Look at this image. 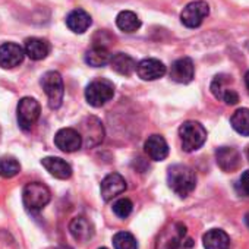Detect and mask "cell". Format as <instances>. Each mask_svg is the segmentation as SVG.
<instances>
[{"label": "cell", "mask_w": 249, "mask_h": 249, "mask_svg": "<svg viewBox=\"0 0 249 249\" xmlns=\"http://www.w3.org/2000/svg\"><path fill=\"white\" fill-rule=\"evenodd\" d=\"M114 249H138L135 236L129 231H119L113 236Z\"/></svg>", "instance_id": "4316f807"}, {"label": "cell", "mask_w": 249, "mask_h": 249, "mask_svg": "<svg viewBox=\"0 0 249 249\" xmlns=\"http://www.w3.org/2000/svg\"><path fill=\"white\" fill-rule=\"evenodd\" d=\"M248 159H249V148H248Z\"/></svg>", "instance_id": "836d02e7"}, {"label": "cell", "mask_w": 249, "mask_h": 249, "mask_svg": "<svg viewBox=\"0 0 249 249\" xmlns=\"http://www.w3.org/2000/svg\"><path fill=\"white\" fill-rule=\"evenodd\" d=\"M210 14V6L204 0H196L186 5L180 14V21L188 28H198Z\"/></svg>", "instance_id": "52a82bcc"}, {"label": "cell", "mask_w": 249, "mask_h": 249, "mask_svg": "<svg viewBox=\"0 0 249 249\" xmlns=\"http://www.w3.org/2000/svg\"><path fill=\"white\" fill-rule=\"evenodd\" d=\"M116 24H117L119 30H122L123 33H128V34H132V33L138 31L140 27H141L140 18L137 17V14H134L131 11L120 12L117 15V18H116Z\"/></svg>", "instance_id": "603a6c76"}, {"label": "cell", "mask_w": 249, "mask_h": 249, "mask_svg": "<svg viewBox=\"0 0 249 249\" xmlns=\"http://www.w3.org/2000/svg\"><path fill=\"white\" fill-rule=\"evenodd\" d=\"M101 196L104 201H111L117 195L126 191V180L122 178L119 173H110L107 175L101 182Z\"/></svg>", "instance_id": "8fae6325"}, {"label": "cell", "mask_w": 249, "mask_h": 249, "mask_svg": "<svg viewBox=\"0 0 249 249\" xmlns=\"http://www.w3.org/2000/svg\"><path fill=\"white\" fill-rule=\"evenodd\" d=\"M239 191L245 196H249V170H246L239 180Z\"/></svg>", "instance_id": "f546056e"}, {"label": "cell", "mask_w": 249, "mask_h": 249, "mask_svg": "<svg viewBox=\"0 0 249 249\" xmlns=\"http://www.w3.org/2000/svg\"><path fill=\"white\" fill-rule=\"evenodd\" d=\"M245 85H246V88H248V91H249V71H248L246 75H245Z\"/></svg>", "instance_id": "4dcf8cb0"}, {"label": "cell", "mask_w": 249, "mask_h": 249, "mask_svg": "<svg viewBox=\"0 0 249 249\" xmlns=\"http://www.w3.org/2000/svg\"><path fill=\"white\" fill-rule=\"evenodd\" d=\"M145 153L154 161H163L169 156V145L161 135H151L145 141Z\"/></svg>", "instance_id": "9a60e30c"}, {"label": "cell", "mask_w": 249, "mask_h": 249, "mask_svg": "<svg viewBox=\"0 0 249 249\" xmlns=\"http://www.w3.org/2000/svg\"><path fill=\"white\" fill-rule=\"evenodd\" d=\"M186 227L182 223L169 224L157 239V249H178L183 245Z\"/></svg>", "instance_id": "ba28073f"}, {"label": "cell", "mask_w": 249, "mask_h": 249, "mask_svg": "<svg viewBox=\"0 0 249 249\" xmlns=\"http://www.w3.org/2000/svg\"><path fill=\"white\" fill-rule=\"evenodd\" d=\"M179 137L182 142V148L186 153H192L199 150L207 141V131L199 122H185L179 128Z\"/></svg>", "instance_id": "7a4b0ae2"}, {"label": "cell", "mask_w": 249, "mask_h": 249, "mask_svg": "<svg viewBox=\"0 0 249 249\" xmlns=\"http://www.w3.org/2000/svg\"><path fill=\"white\" fill-rule=\"evenodd\" d=\"M66 25L75 34H82V33H85L89 28V25H91V17L84 9H73L66 17Z\"/></svg>", "instance_id": "ffe728a7"}, {"label": "cell", "mask_w": 249, "mask_h": 249, "mask_svg": "<svg viewBox=\"0 0 249 249\" xmlns=\"http://www.w3.org/2000/svg\"><path fill=\"white\" fill-rule=\"evenodd\" d=\"M100 249H107V248H100Z\"/></svg>", "instance_id": "e575fe53"}, {"label": "cell", "mask_w": 249, "mask_h": 249, "mask_svg": "<svg viewBox=\"0 0 249 249\" xmlns=\"http://www.w3.org/2000/svg\"><path fill=\"white\" fill-rule=\"evenodd\" d=\"M230 84H231V78L227 76V75H217L213 82H211V92L214 94L215 98L221 100L233 89L230 88Z\"/></svg>", "instance_id": "484cf974"}, {"label": "cell", "mask_w": 249, "mask_h": 249, "mask_svg": "<svg viewBox=\"0 0 249 249\" xmlns=\"http://www.w3.org/2000/svg\"><path fill=\"white\" fill-rule=\"evenodd\" d=\"M54 144L63 153H73L81 148L82 137L78 131H75L72 128H63L56 134Z\"/></svg>", "instance_id": "9c48e42d"}, {"label": "cell", "mask_w": 249, "mask_h": 249, "mask_svg": "<svg viewBox=\"0 0 249 249\" xmlns=\"http://www.w3.org/2000/svg\"><path fill=\"white\" fill-rule=\"evenodd\" d=\"M202 242L205 249H230V237L224 230L220 229L208 230L204 234Z\"/></svg>", "instance_id": "7402d4cb"}, {"label": "cell", "mask_w": 249, "mask_h": 249, "mask_svg": "<svg viewBox=\"0 0 249 249\" xmlns=\"http://www.w3.org/2000/svg\"><path fill=\"white\" fill-rule=\"evenodd\" d=\"M82 129H84V134H81V137H82V141H85V145L92 147L103 141L104 132H103V126L98 119L89 117L87 123H82Z\"/></svg>", "instance_id": "2e32d148"}, {"label": "cell", "mask_w": 249, "mask_h": 249, "mask_svg": "<svg viewBox=\"0 0 249 249\" xmlns=\"http://www.w3.org/2000/svg\"><path fill=\"white\" fill-rule=\"evenodd\" d=\"M25 56L24 49L15 43H5L0 46V66L5 69H12L22 63Z\"/></svg>", "instance_id": "30bf717a"}, {"label": "cell", "mask_w": 249, "mask_h": 249, "mask_svg": "<svg viewBox=\"0 0 249 249\" xmlns=\"http://www.w3.org/2000/svg\"><path fill=\"white\" fill-rule=\"evenodd\" d=\"M245 223H246V226L249 227V213H248V214L245 215Z\"/></svg>", "instance_id": "1f68e13d"}, {"label": "cell", "mask_w": 249, "mask_h": 249, "mask_svg": "<svg viewBox=\"0 0 249 249\" xmlns=\"http://www.w3.org/2000/svg\"><path fill=\"white\" fill-rule=\"evenodd\" d=\"M41 113L40 103L36 98L24 97L18 103V123L24 131H30L36 122L38 120Z\"/></svg>", "instance_id": "8992f818"}, {"label": "cell", "mask_w": 249, "mask_h": 249, "mask_svg": "<svg viewBox=\"0 0 249 249\" xmlns=\"http://www.w3.org/2000/svg\"><path fill=\"white\" fill-rule=\"evenodd\" d=\"M194 75H195V66L192 59L189 57L178 59L176 62H173L170 68V78L179 84H189L194 79Z\"/></svg>", "instance_id": "7c38bea8"}, {"label": "cell", "mask_w": 249, "mask_h": 249, "mask_svg": "<svg viewBox=\"0 0 249 249\" xmlns=\"http://www.w3.org/2000/svg\"><path fill=\"white\" fill-rule=\"evenodd\" d=\"M110 59H111V54L104 46H97L95 44L92 49H89L85 53V62L89 66H94V68H100V66H104V65L110 63Z\"/></svg>", "instance_id": "cb8c5ba5"}, {"label": "cell", "mask_w": 249, "mask_h": 249, "mask_svg": "<svg viewBox=\"0 0 249 249\" xmlns=\"http://www.w3.org/2000/svg\"><path fill=\"white\" fill-rule=\"evenodd\" d=\"M41 87L44 92L47 94L49 98V106L52 108H59L63 101L65 95V87H63V79L59 72L50 71L46 72L41 78Z\"/></svg>", "instance_id": "277c9868"}, {"label": "cell", "mask_w": 249, "mask_h": 249, "mask_svg": "<svg viewBox=\"0 0 249 249\" xmlns=\"http://www.w3.org/2000/svg\"><path fill=\"white\" fill-rule=\"evenodd\" d=\"M132 210H134V204L128 198H120L113 204V213L120 218H126L132 213Z\"/></svg>", "instance_id": "f1b7e54d"}, {"label": "cell", "mask_w": 249, "mask_h": 249, "mask_svg": "<svg viewBox=\"0 0 249 249\" xmlns=\"http://www.w3.org/2000/svg\"><path fill=\"white\" fill-rule=\"evenodd\" d=\"M114 95V85L108 79H95L85 89V98L89 106L101 107Z\"/></svg>", "instance_id": "5b68a950"}, {"label": "cell", "mask_w": 249, "mask_h": 249, "mask_svg": "<svg viewBox=\"0 0 249 249\" xmlns=\"http://www.w3.org/2000/svg\"><path fill=\"white\" fill-rule=\"evenodd\" d=\"M110 66L114 72L123 76H131L137 71V62L124 53H116L110 59Z\"/></svg>", "instance_id": "d6986e66"}, {"label": "cell", "mask_w": 249, "mask_h": 249, "mask_svg": "<svg viewBox=\"0 0 249 249\" xmlns=\"http://www.w3.org/2000/svg\"><path fill=\"white\" fill-rule=\"evenodd\" d=\"M217 164L223 172H234L240 166V154L233 147H221L215 151Z\"/></svg>", "instance_id": "5bb4252c"}, {"label": "cell", "mask_w": 249, "mask_h": 249, "mask_svg": "<svg viewBox=\"0 0 249 249\" xmlns=\"http://www.w3.org/2000/svg\"><path fill=\"white\" fill-rule=\"evenodd\" d=\"M167 183L176 195L186 198L196 186V176L191 167L183 164H173L167 170Z\"/></svg>", "instance_id": "6da1fadb"}, {"label": "cell", "mask_w": 249, "mask_h": 249, "mask_svg": "<svg viewBox=\"0 0 249 249\" xmlns=\"http://www.w3.org/2000/svg\"><path fill=\"white\" fill-rule=\"evenodd\" d=\"M69 231L73 236V239H76L78 242H87L92 237L94 227L88 218L79 215V217L72 218V221L69 224Z\"/></svg>", "instance_id": "ac0fdd59"}, {"label": "cell", "mask_w": 249, "mask_h": 249, "mask_svg": "<svg viewBox=\"0 0 249 249\" xmlns=\"http://www.w3.org/2000/svg\"><path fill=\"white\" fill-rule=\"evenodd\" d=\"M137 73L144 81H156L166 73V66L159 59H144L137 65Z\"/></svg>", "instance_id": "4fadbf2b"}, {"label": "cell", "mask_w": 249, "mask_h": 249, "mask_svg": "<svg viewBox=\"0 0 249 249\" xmlns=\"http://www.w3.org/2000/svg\"><path fill=\"white\" fill-rule=\"evenodd\" d=\"M43 167L54 178L57 179H69L72 176V167L62 159L59 157H46L41 160Z\"/></svg>", "instance_id": "e0dca14e"}, {"label": "cell", "mask_w": 249, "mask_h": 249, "mask_svg": "<svg viewBox=\"0 0 249 249\" xmlns=\"http://www.w3.org/2000/svg\"><path fill=\"white\" fill-rule=\"evenodd\" d=\"M52 199L50 189L41 182H31L22 191V201L28 211L37 213L43 210Z\"/></svg>", "instance_id": "3957f363"}, {"label": "cell", "mask_w": 249, "mask_h": 249, "mask_svg": "<svg viewBox=\"0 0 249 249\" xmlns=\"http://www.w3.org/2000/svg\"><path fill=\"white\" fill-rule=\"evenodd\" d=\"M56 249H72V248H69V246H59V248H56Z\"/></svg>", "instance_id": "d6a6232c"}, {"label": "cell", "mask_w": 249, "mask_h": 249, "mask_svg": "<svg viewBox=\"0 0 249 249\" xmlns=\"http://www.w3.org/2000/svg\"><path fill=\"white\" fill-rule=\"evenodd\" d=\"M230 123L237 134L249 137V108L236 110L230 119Z\"/></svg>", "instance_id": "d4e9b609"}, {"label": "cell", "mask_w": 249, "mask_h": 249, "mask_svg": "<svg viewBox=\"0 0 249 249\" xmlns=\"http://www.w3.org/2000/svg\"><path fill=\"white\" fill-rule=\"evenodd\" d=\"M19 172H21V164L18 163V160H15L14 157L0 159V176L2 178L11 179L17 176Z\"/></svg>", "instance_id": "83f0119b"}, {"label": "cell", "mask_w": 249, "mask_h": 249, "mask_svg": "<svg viewBox=\"0 0 249 249\" xmlns=\"http://www.w3.org/2000/svg\"><path fill=\"white\" fill-rule=\"evenodd\" d=\"M24 52L33 60H43L50 53V44L43 38H37V37L27 38Z\"/></svg>", "instance_id": "44dd1931"}]
</instances>
